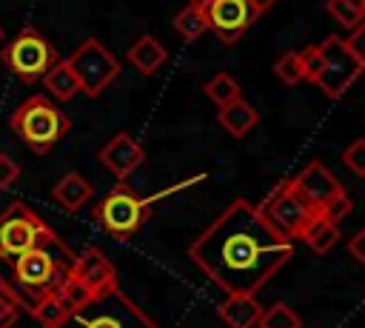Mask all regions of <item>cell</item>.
<instances>
[{"mask_svg": "<svg viewBox=\"0 0 365 328\" xmlns=\"http://www.w3.org/2000/svg\"><path fill=\"white\" fill-rule=\"evenodd\" d=\"M0 43H3V29H0Z\"/></svg>", "mask_w": 365, "mask_h": 328, "instance_id": "36", "label": "cell"}, {"mask_svg": "<svg viewBox=\"0 0 365 328\" xmlns=\"http://www.w3.org/2000/svg\"><path fill=\"white\" fill-rule=\"evenodd\" d=\"M251 3H254V6L259 9V11H265V9H271V6L277 3V0H251Z\"/></svg>", "mask_w": 365, "mask_h": 328, "instance_id": "33", "label": "cell"}, {"mask_svg": "<svg viewBox=\"0 0 365 328\" xmlns=\"http://www.w3.org/2000/svg\"><path fill=\"white\" fill-rule=\"evenodd\" d=\"M51 237H57L26 203H11L3 214H0V242H3V260H14L20 254H26L29 248H37L43 242H48Z\"/></svg>", "mask_w": 365, "mask_h": 328, "instance_id": "6", "label": "cell"}, {"mask_svg": "<svg viewBox=\"0 0 365 328\" xmlns=\"http://www.w3.org/2000/svg\"><path fill=\"white\" fill-rule=\"evenodd\" d=\"M71 260H74V251L60 237H51L48 242L14 257L11 277L9 280L3 277V280H6L9 291L17 297L20 308L31 311L43 297H48L68 280Z\"/></svg>", "mask_w": 365, "mask_h": 328, "instance_id": "2", "label": "cell"}, {"mask_svg": "<svg viewBox=\"0 0 365 328\" xmlns=\"http://www.w3.org/2000/svg\"><path fill=\"white\" fill-rule=\"evenodd\" d=\"M342 163H345V165H348L354 174L365 177V140H354V143L345 148Z\"/></svg>", "mask_w": 365, "mask_h": 328, "instance_id": "27", "label": "cell"}, {"mask_svg": "<svg viewBox=\"0 0 365 328\" xmlns=\"http://www.w3.org/2000/svg\"><path fill=\"white\" fill-rule=\"evenodd\" d=\"M299 240H302L314 254H328V251L336 245V240H339V228H336V222H331L328 217L317 214V217L308 222V228L302 231Z\"/></svg>", "mask_w": 365, "mask_h": 328, "instance_id": "20", "label": "cell"}, {"mask_svg": "<svg viewBox=\"0 0 365 328\" xmlns=\"http://www.w3.org/2000/svg\"><path fill=\"white\" fill-rule=\"evenodd\" d=\"M17 317H20V302H17V297L9 291L6 280L0 277V328H11V325L17 322Z\"/></svg>", "mask_w": 365, "mask_h": 328, "instance_id": "25", "label": "cell"}, {"mask_svg": "<svg viewBox=\"0 0 365 328\" xmlns=\"http://www.w3.org/2000/svg\"><path fill=\"white\" fill-rule=\"evenodd\" d=\"M0 260H3V242H0Z\"/></svg>", "mask_w": 365, "mask_h": 328, "instance_id": "35", "label": "cell"}, {"mask_svg": "<svg viewBox=\"0 0 365 328\" xmlns=\"http://www.w3.org/2000/svg\"><path fill=\"white\" fill-rule=\"evenodd\" d=\"M165 60H168L165 46H163L157 37H151V34H140V37L131 43V48H128V63H131L140 74H154V71H160V66H165Z\"/></svg>", "mask_w": 365, "mask_h": 328, "instance_id": "17", "label": "cell"}, {"mask_svg": "<svg viewBox=\"0 0 365 328\" xmlns=\"http://www.w3.org/2000/svg\"><path fill=\"white\" fill-rule=\"evenodd\" d=\"M319 71L314 77V83L328 94V97H342L351 83L362 74V66L356 63V57L348 51L345 40L336 34H328L319 46Z\"/></svg>", "mask_w": 365, "mask_h": 328, "instance_id": "10", "label": "cell"}, {"mask_svg": "<svg viewBox=\"0 0 365 328\" xmlns=\"http://www.w3.org/2000/svg\"><path fill=\"white\" fill-rule=\"evenodd\" d=\"M205 94H208L217 106H225V103H231V100L240 97V83H237L228 71H217V74L205 83Z\"/></svg>", "mask_w": 365, "mask_h": 328, "instance_id": "22", "label": "cell"}, {"mask_svg": "<svg viewBox=\"0 0 365 328\" xmlns=\"http://www.w3.org/2000/svg\"><path fill=\"white\" fill-rule=\"evenodd\" d=\"M291 185L297 188V194L305 200V203H311L319 214H322V208L328 205V203H334L336 197H342L345 194V188H342V183L322 165V163H308L294 180H291Z\"/></svg>", "mask_w": 365, "mask_h": 328, "instance_id": "13", "label": "cell"}, {"mask_svg": "<svg viewBox=\"0 0 365 328\" xmlns=\"http://www.w3.org/2000/svg\"><path fill=\"white\" fill-rule=\"evenodd\" d=\"M259 328H302V319L285 305V302H274L268 311L259 314Z\"/></svg>", "mask_w": 365, "mask_h": 328, "instance_id": "23", "label": "cell"}, {"mask_svg": "<svg viewBox=\"0 0 365 328\" xmlns=\"http://www.w3.org/2000/svg\"><path fill=\"white\" fill-rule=\"evenodd\" d=\"M68 277L88 297L91 294H100V291H108V288H117V268L111 265V260L100 248H86V251L74 254Z\"/></svg>", "mask_w": 365, "mask_h": 328, "instance_id": "12", "label": "cell"}, {"mask_svg": "<svg viewBox=\"0 0 365 328\" xmlns=\"http://www.w3.org/2000/svg\"><path fill=\"white\" fill-rule=\"evenodd\" d=\"M66 60H68V66L80 83V91L88 97L103 94V88H108V83L120 74L117 57L97 37H86Z\"/></svg>", "mask_w": 365, "mask_h": 328, "instance_id": "8", "label": "cell"}, {"mask_svg": "<svg viewBox=\"0 0 365 328\" xmlns=\"http://www.w3.org/2000/svg\"><path fill=\"white\" fill-rule=\"evenodd\" d=\"M202 11L208 20V31H214L225 46H234L262 14L251 0H211Z\"/></svg>", "mask_w": 365, "mask_h": 328, "instance_id": "11", "label": "cell"}, {"mask_svg": "<svg viewBox=\"0 0 365 328\" xmlns=\"http://www.w3.org/2000/svg\"><path fill=\"white\" fill-rule=\"evenodd\" d=\"M17 180H20V165L9 154H0V191L11 188Z\"/></svg>", "mask_w": 365, "mask_h": 328, "instance_id": "29", "label": "cell"}, {"mask_svg": "<svg viewBox=\"0 0 365 328\" xmlns=\"http://www.w3.org/2000/svg\"><path fill=\"white\" fill-rule=\"evenodd\" d=\"M97 157H100V163H103L117 180H125L137 165H143L145 151H143V145H140L131 134L120 131V134H114V137L100 148Z\"/></svg>", "mask_w": 365, "mask_h": 328, "instance_id": "14", "label": "cell"}, {"mask_svg": "<svg viewBox=\"0 0 365 328\" xmlns=\"http://www.w3.org/2000/svg\"><path fill=\"white\" fill-rule=\"evenodd\" d=\"M259 211H262V214L268 217V222H271L282 237H288L291 242L299 240L302 231L308 228V222L319 214L311 203H305V200L297 194V188L291 185V180H282V183L265 197V203H259Z\"/></svg>", "mask_w": 365, "mask_h": 328, "instance_id": "9", "label": "cell"}, {"mask_svg": "<svg viewBox=\"0 0 365 328\" xmlns=\"http://www.w3.org/2000/svg\"><path fill=\"white\" fill-rule=\"evenodd\" d=\"M191 262L225 294H257L291 257L282 237L259 205L234 200L188 248Z\"/></svg>", "mask_w": 365, "mask_h": 328, "instance_id": "1", "label": "cell"}, {"mask_svg": "<svg viewBox=\"0 0 365 328\" xmlns=\"http://www.w3.org/2000/svg\"><path fill=\"white\" fill-rule=\"evenodd\" d=\"M9 125L17 131V137L34 151V154H48L71 128L68 117L46 97V94H34L29 100H23L11 117Z\"/></svg>", "mask_w": 365, "mask_h": 328, "instance_id": "4", "label": "cell"}, {"mask_svg": "<svg viewBox=\"0 0 365 328\" xmlns=\"http://www.w3.org/2000/svg\"><path fill=\"white\" fill-rule=\"evenodd\" d=\"M274 74L285 83V86H297L299 80H305V71H302V57L299 51H285L277 63H274Z\"/></svg>", "mask_w": 365, "mask_h": 328, "instance_id": "24", "label": "cell"}, {"mask_svg": "<svg viewBox=\"0 0 365 328\" xmlns=\"http://www.w3.org/2000/svg\"><path fill=\"white\" fill-rule=\"evenodd\" d=\"M351 208H354V203L348 200V194H342V197H336L334 203H328V205L322 208V217H328L331 222H339L342 217L351 214Z\"/></svg>", "mask_w": 365, "mask_h": 328, "instance_id": "30", "label": "cell"}, {"mask_svg": "<svg viewBox=\"0 0 365 328\" xmlns=\"http://www.w3.org/2000/svg\"><path fill=\"white\" fill-rule=\"evenodd\" d=\"M325 9H328V14H331L336 23H342L345 29H354V26H359V23L365 20L356 9H351V6H348V3H342V0H328V6H325Z\"/></svg>", "mask_w": 365, "mask_h": 328, "instance_id": "26", "label": "cell"}, {"mask_svg": "<svg viewBox=\"0 0 365 328\" xmlns=\"http://www.w3.org/2000/svg\"><path fill=\"white\" fill-rule=\"evenodd\" d=\"M191 3H194V6H197V9H205V6H208V3H211V0H191Z\"/></svg>", "mask_w": 365, "mask_h": 328, "instance_id": "34", "label": "cell"}, {"mask_svg": "<svg viewBox=\"0 0 365 328\" xmlns=\"http://www.w3.org/2000/svg\"><path fill=\"white\" fill-rule=\"evenodd\" d=\"M40 80H43V86L48 88V94H51L57 103H68L71 97L80 94V83H77V77H74L68 60H57Z\"/></svg>", "mask_w": 365, "mask_h": 328, "instance_id": "19", "label": "cell"}, {"mask_svg": "<svg viewBox=\"0 0 365 328\" xmlns=\"http://www.w3.org/2000/svg\"><path fill=\"white\" fill-rule=\"evenodd\" d=\"M51 328H160V325L120 288H108L86 297Z\"/></svg>", "mask_w": 365, "mask_h": 328, "instance_id": "3", "label": "cell"}, {"mask_svg": "<svg viewBox=\"0 0 365 328\" xmlns=\"http://www.w3.org/2000/svg\"><path fill=\"white\" fill-rule=\"evenodd\" d=\"M174 29L185 37V40H197L200 34L208 31V20H205V11L197 9L194 3L182 6L177 14H174Z\"/></svg>", "mask_w": 365, "mask_h": 328, "instance_id": "21", "label": "cell"}, {"mask_svg": "<svg viewBox=\"0 0 365 328\" xmlns=\"http://www.w3.org/2000/svg\"><path fill=\"white\" fill-rule=\"evenodd\" d=\"M57 48L34 29H23L11 43L3 48V63L11 74H17L23 83H37L54 63H57Z\"/></svg>", "mask_w": 365, "mask_h": 328, "instance_id": "7", "label": "cell"}, {"mask_svg": "<svg viewBox=\"0 0 365 328\" xmlns=\"http://www.w3.org/2000/svg\"><path fill=\"white\" fill-rule=\"evenodd\" d=\"M217 120H220V125H222L231 137H245V134L259 123V111H257L251 103H245L242 97H237V100L220 106Z\"/></svg>", "mask_w": 365, "mask_h": 328, "instance_id": "18", "label": "cell"}, {"mask_svg": "<svg viewBox=\"0 0 365 328\" xmlns=\"http://www.w3.org/2000/svg\"><path fill=\"white\" fill-rule=\"evenodd\" d=\"M91 194H94V188H91V183L80 174V171H66L60 180H57V185L51 188V197L60 203V208H66L68 214H74V211H80L88 200H91Z\"/></svg>", "mask_w": 365, "mask_h": 328, "instance_id": "16", "label": "cell"}, {"mask_svg": "<svg viewBox=\"0 0 365 328\" xmlns=\"http://www.w3.org/2000/svg\"><path fill=\"white\" fill-rule=\"evenodd\" d=\"M348 251L354 254V260L365 262V228H362V231H356V234L348 240Z\"/></svg>", "mask_w": 365, "mask_h": 328, "instance_id": "31", "label": "cell"}, {"mask_svg": "<svg viewBox=\"0 0 365 328\" xmlns=\"http://www.w3.org/2000/svg\"><path fill=\"white\" fill-rule=\"evenodd\" d=\"M262 305L254 294H228V299L220 302V317L228 328H254L259 322Z\"/></svg>", "mask_w": 365, "mask_h": 328, "instance_id": "15", "label": "cell"}, {"mask_svg": "<svg viewBox=\"0 0 365 328\" xmlns=\"http://www.w3.org/2000/svg\"><path fill=\"white\" fill-rule=\"evenodd\" d=\"M151 217V205L148 200H143L140 194H134L123 180L120 185H114L97 205H94V220L100 222V228L114 237V240H128L134 237Z\"/></svg>", "mask_w": 365, "mask_h": 328, "instance_id": "5", "label": "cell"}, {"mask_svg": "<svg viewBox=\"0 0 365 328\" xmlns=\"http://www.w3.org/2000/svg\"><path fill=\"white\" fill-rule=\"evenodd\" d=\"M342 3H348L351 9H356V11L365 17V0H342Z\"/></svg>", "mask_w": 365, "mask_h": 328, "instance_id": "32", "label": "cell"}, {"mask_svg": "<svg viewBox=\"0 0 365 328\" xmlns=\"http://www.w3.org/2000/svg\"><path fill=\"white\" fill-rule=\"evenodd\" d=\"M345 46H348V51L356 57V63H359L362 71H365V20L351 29V34L345 37Z\"/></svg>", "mask_w": 365, "mask_h": 328, "instance_id": "28", "label": "cell"}]
</instances>
